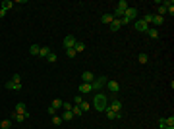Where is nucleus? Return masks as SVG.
<instances>
[{"mask_svg": "<svg viewBox=\"0 0 174 129\" xmlns=\"http://www.w3.org/2000/svg\"><path fill=\"white\" fill-rule=\"evenodd\" d=\"M126 10H128V2H126V0H120V2H118V6H116V10H114V14H112V16H114V20H120Z\"/></svg>", "mask_w": 174, "mask_h": 129, "instance_id": "f03ea898", "label": "nucleus"}, {"mask_svg": "<svg viewBox=\"0 0 174 129\" xmlns=\"http://www.w3.org/2000/svg\"><path fill=\"white\" fill-rule=\"evenodd\" d=\"M77 91H79V95H87V93H91V83H81L79 87H77Z\"/></svg>", "mask_w": 174, "mask_h": 129, "instance_id": "1a4fd4ad", "label": "nucleus"}, {"mask_svg": "<svg viewBox=\"0 0 174 129\" xmlns=\"http://www.w3.org/2000/svg\"><path fill=\"white\" fill-rule=\"evenodd\" d=\"M52 125H62V118L60 116H52Z\"/></svg>", "mask_w": 174, "mask_h": 129, "instance_id": "c85d7f7f", "label": "nucleus"}, {"mask_svg": "<svg viewBox=\"0 0 174 129\" xmlns=\"http://www.w3.org/2000/svg\"><path fill=\"white\" fill-rule=\"evenodd\" d=\"M72 120H74V114L64 110V114H62V122H72Z\"/></svg>", "mask_w": 174, "mask_h": 129, "instance_id": "4be33fe9", "label": "nucleus"}, {"mask_svg": "<svg viewBox=\"0 0 174 129\" xmlns=\"http://www.w3.org/2000/svg\"><path fill=\"white\" fill-rule=\"evenodd\" d=\"M62 104H64V100H60V98H54L50 106H52L54 110H58V108H62Z\"/></svg>", "mask_w": 174, "mask_h": 129, "instance_id": "412c9836", "label": "nucleus"}, {"mask_svg": "<svg viewBox=\"0 0 174 129\" xmlns=\"http://www.w3.org/2000/svg\"><path fill=\"white\" fill-rule=\"evenodd\" d=\"M108 108L112 110V112H116V114L122 116V102H120V98H112V100L108 102Z\"/></svg>", "mask_w": 174, "mask_h": 129, "instance_id": "7ed1b4c3", "label": "nucleus"}, {"mask_svg": "<svg viewBox=\"0 0 174 129\" xmlns=\"http://www.w3.org/2000/svg\"><path fill=\"white\" fill-rule=\"evenodd\" d=\"M4 16H6V10H2V8H0V18H4Z\"/></svg>", "mask_w": 174, "mask_h": 129, "instance_id": "4c0bfd02", "label": "nucleus"}, {"mask_svg": "<svg viewBox=\"0 0 174 129\" xmlns=\"http://www.w3.org/2000/svg\"><path fill=\"white\" fill-rule=\"evenodd\" d=\"M14 112H16V114H21L23 118H29V116H31V114H27V108H25V104H23V102H18V104H16V110H14Z\"/></svg>", "mask_w": 174, "mask_h": 129, "instance_id": "423d86ee", "label": "nucleus"}, {"mask_svg": "<svg viewBox=\"0 0 174 129\" xmlns=\"http://www.w3.org/2000/svg\"><path fill=\"white\" fill-rule=\"evenodd\" d=\"M104 87H108V91H110V93H114V95L120 91V83H118V81H114V79L106 81V85H104Z\"/></svg>", "mask_w": 174, "mask_h": 129, "instance_id": "0eeeda50", "label": "nucleus"}, {"mask_svg": "<svg viewBox=\"0 0 174 129\" xmlns=\"http://www.w3.org/2000/svg\"><path fill=\"white\" fill-rule=\"evenodd\" d=\"M76 54H77V52L74 50V48H66V56H68V58H74Z\"/></svg>", "mask_w": 174, "mask_h": 129, "instance_id": "2f4dec72", "label": "nucleus"}, {"mask_svg": "<svg viewBox=\"0 0 174 129\" xmlns=\"http://www.w3.org/2000/svg\"><path fill=\"white\" fill-rule=\"evenodd\" d=\"M104 112H106V118H108V120H118V118H122L120 114H116V112H112V110H110L108 106H106V110H104Z\"/></svg>", "mask_w": 174, "mask_h": 129, "instance_id": "2eb2a0df", "label": "nucleus"}, {"mask_svg": "<svg viewBox=\"0 0 174 129\" xmlns=\"http://www.w3.org/2000/svg\"><path fill=\"white\" fill-rule=\"evenodd\" d=\"M62 108H64L66 112H72V104L70 102H64V104H62Z\"/></svg>", "mask_w": 174, "mask_h": 129, "instance_id": "72a5a7b5", "label": "nucleus"}, {"mask_svg": "<svg viewBox=\"0 0 174 129\" xmlns=\"http://www.w3.org/2000/svg\"><path fill=\"white\" fill-rule=\"evenodd\" d=\"M76 37H74V35H68V37H66L64 39V48H74V45H76Z\"/></svg>", "mask_w": 174, "mask_h": 129, "instance_id": "6e6552de", "label": "nucleus"}, {"mask_svg": "<svg viewBox=\"0 0 174 129\" xmlns=\"http://www.w3.org/2000/svg\"><path fill=\"white\" fill-rule=\"evenodd\" d=\"M14 120H16V123H21L25 118L21 116V114H16V112H14V114H12V122H14Z\"/></svg>", "mask_w": 174, "mask_h": 129, "instance_id": "a878e982", "label": "nucleus"}, {"mask_svg": "<svg viewBox=\"0 0 174 129\" xmlns=\"http://www.w3.org/2000/svg\"><path fill=\"white\" fill-rule=\"evenodd\" d=\"M8 91H21V83H14V81H8L6 83Z\"/></svg>", "mask_w": 174, "mask_h": 129, "instance_id": "ddd939ff", "label": "nucleus"}, {"mask_svg": "<svg viewBox=\"0 0 174 129\" xmlns=\"http://www.w3.org/2000/svg\"><path fill=\"white\" fill-rule=\"evenodd\" d=\"M79 108H81V112H87V110L91 108V104H89V102H85V100H83V102L79 104Z\"/></svg>", "mask_w": 174, "mask_h": 129, "instance_id": "c756f323", "label": "nucleus"}, {"mask_svg": "<svg viewBox=\"0 0 174 129\" xmlns=\"http://www.w3.org/2000/svg\"><path fill=\"white\" fill-rule=\"evenodd\" d=\"M166 127V123H164V118H161V120H159V129H164Z\"/></svg>", "mask_w": 174, "mask_h": 129, "instance_id": "c9c22d12", "label": "nucleus"}, {"mask_svg": "<svg viewBox=\"0 0 174 129\" xmlns=\"http://www.w3.org/2000/svg\"><path fill=\"white\" fill-rule=\"evenodd\" d=\"M0 6H2V10H12L14 8V2H10V0H4V2H0Z\"/></svg>", "mask_w": 174, "mask_h": 129, "instance_id": "aec40b11", "label": "nucleus"}, {"mask_svg": "<svg viewBox=\"0 0 174 129\" xmlns=\"http://www.w3.org/2000/svg\"><path fill=\"white\" fill-rule=\"evenodd\" d=\"M12 127V120H4V122H0V129H10Z\"/></svg>", "mask_w": 174, "mask_h": 129, "instance_id": "393cba45", "label": "nucleus"}, {"mask_svg": "<svg viewBox=\"0 0 174 129\" xmlns=\"http://www.w3.org/2000/svg\"><path fill=\"white\" fill-rule=\"evenodd\" d=\"M151 23H153L155 29H157L159 25H162V23H164V18H162V16H155V14H153V21H151Z\"/></svg>", "mask_w": 174, "mask_h": 129, "instance_id": "f8f14e48", "label": "nucleus"}, {"mask_svg": "<svg viewBox=\"0 0 174 129\" xmlns=\"http://www.w3.org/2000/svg\"><path fill=\"white\" fill-rule=\"evenodd\" d=\"M39 50H41V46H39V45H31V48H29L31 56H39Z\"/></svg>", "mask_w": 174, "mask_h": 129, "instance_id": "b1692460", "label": "nucleus"}, {"mask_svg": "<svg viewBox=\"0 0 174 129\" xmlns=\"http://www.w3.org/2000/svg\"><path fill=\"white\" fill-rule=\"evenodd\" d=\"M110 31H112V33H116V31H120V27H122V23H120V20H114V21H112V23H110Z\"/></svg>", "mask_w": 174, "mask_h": 129, "instance_id": "4468645a", "label": "nucleus"}, {"mask_svg": "<svg viewBox=\"0 0 174 129\" xmlns=\"http://www.w3.org/2000/svg\"><path fill=\"white\" fill-rule=\"evenodd\" d=\"M112 21H114V16H112V14H103V16H101V23H106V25H110Z\"/></svg>", "mask_w": 174, "mask_h": 129, "instance_id": "9b49d317", "label": "nucleus"}, {"mask_svg": "<svg viewBox=\"0 0 174 129\" xmlns=\"http://www.w3.org/2000/svg\"><path fill=\"white\" fill-rule=\"evenodd\" d=\"M81 79H83V83H93V81H95L93 71H83V73H81Z\"/></svg>", "mask_w": 174, "mask_h": 129, "instance_id": "9d476101", "label": "nucleus"}, {"mask_svg": "<svg viewBox=\"0 0 174 129\" xmlns=\"http://www.w3.org/2000/svg\"><path fill=\"white\" fill-rule=\"evenodd\" d=\"M143 21H145V23H151V21H153V14H145V16H143Z\"/></svg>", "mask_w": 174, "mask_h": 129, "instance_id": "7c9ffc66", "label": "nucleus"}, {"mask_svg": "<svg viewBox=\"0 0 174 129\" xmlns=\"http://www.w3.org/2000/svg\"><path fill=\"white\" fill-rule=\"evenodd\" d=\"M72 114H74V118H79V116H83V112H81V108L79 106H72Z\"/></svg>", "mask_w": 174, "mask_h": 129, "instance_id": "5701e85b", "label": "nucleus"}, {"mask_svg": "<svg viewBox=\"0 0 174 129\" xmlns=\"http://www.w3.org/2000/svg\"><path fill=\"white\" fill-rule=\"evenodd\" d=\"M166 14V8L162 6V4H159V8H157V16H164Z\"/></svg>", "mask_w": 174, "mask_h": 129, "instance_id": "bb28decb", "label": "nucleus"}, {"mask_svg": "<svg viewBox=\"0 0 174 129\" xmlns=\"http://www.w3.org/2000/svg\"><path fill=\"white\" fill-rule=\"evenodd\" d=\"M106 81H108L106 77H99V79H95V81L91 83V89H93V91H101L104 85H106Z\"/></svg>", "mask_w": 174, "mask_h": 129, "instance_id": "20e7f679", "label": "nucleus"}, {"mask_svg": "<svg viewBox=\"0 0 174 129\" xmlns=\"http://www.w3.org/2000/svg\"><path fill=\"white\" fill-rule=\"evenodd\" d=\"M12 81H14V83H19V81H21V77H19V73H14Z\"/></svg>", "mask_w": 174, "mask_h": 129, "instance_id": "f704fd0d", "label": "nucleus"}, {"mask_svg": "<svg viewBox=\"0 0 174 129\" xmlns=\"http://www.w3.org/2000/svg\"><path fill=\"white\" fill-rule=\"evenodd\" d=\"M147 35L151 37V39H155V41H157L159 37H161V35H159V31H157L155 27H149V29H147Z\"/></svg>", "mask_w": 174, "mask_h": 129, "instance_id": "dca6fc26", "label": "nucleus"}, {"mask_svg": "<svg viewBox=\"0 0 174 129\" xmlns=\"http://www.w3.org/2000/svg\"><path fill=\"white\" fill-rule=\"evenodd\" d=\"M46 112H48V114H50V118H52V116H56V110L52 108V106H48V110H46Z\"/></svg>", "mask_w": 174, "mask_h": 129, "instance_id": "e433bc0d", "label": "nucleus"}, {"mask_svg": "<svg viewBox=\"0 0 174 129\" xmlns=\"http://www.w3.org/2000/svg\"><path fill=\"white\" fill-rule=\"evenodd\" d=\"M134 27H135V31H137V33H147V29H149V25L143 20H135L134 21Z\"/></svg>", "mask_w": 174, "mask_h": 129, "instance_id": "39448f33", "label": "nucleus"}, {"mask_svg": "<svg viewBox=\"0 0 174 129\" xmlns=\"http://www.w3.org/2000/svg\"><path fill=\"white\" fill-rule=\"evenodd\" d=\"M106 106H108V97H106L104 93H97L95 98H93V108H95L97 112H104Z\"/></svg>", "mask_w": 174, "mask_h": 129, "instance_id": "f257e3e1", "label": "nucleus"}, {"mask_svg": "<svg viewBox=\"0 0 174 129\" xmlns=\"http://www.w3.org/2000/svg\"><path fill=\"white\" fill-rule=\"evenodd\" d=\"M74 50H76V52H83V50H85V43H81V41H76Z\"/></svg>", "mask_w": 174, "mask_h": 129, "instance_id": "a211bd4d", "label": "nucleus"}, {"mask_svg": "<svg viewBox=\"0 0 174 129\" xmlns=\"http://www.w3.org/2000/svg\"><path fill=\"white\" fill-rule=\"evenodd\" d=\"M137 62H139V64H147V62H149V54H145V52H139Z\"/></svg>", "mask_w": 174, "mask_h": 129, "instance_id": "f3484780", "label": "nucleus"}, {"mask_svg": "<svg viewBox=\"0 0 174 129\" xmlns=\"http://www.w3.org/2000/svg\"><path fill=\"white\" fill-rule=\"evenodd\" d=\"M83 102V97H81V95H79V97H76L74 98V106H79V104Z\"/></svg>", "mask_w": 174, "mask_h": 129, "instance_id": "473e14b6", "label": "nucleus"}, {"mask_svg": "<svg viewBox=\"0 0 174 129\" xmlns=\"http://www.w3.org/2000/svg\"><path fill=\"white\" fill-rule=\"evenodd\" d=\"M50 48H48V46H41V50H39V56H43V58H46V56H48V54H50Z\"/></svg>", "mask_w": 174, "mask_h": 129, "instance_id": "6ab92c4d", "label": "nucleus"}, {"mask_svg": "<svg viewBox=\"0 0 174 129\" xmlns=\"http://www.w3.org/2000/svg\"><path fill=\"white\" fill-rule=\"evenodd\" d=\"M46 60H48L50 64H54V62H56V60H58V56H56V54H54V52H50V54L46 56Z\"/></svg>", "mask_w": 174, "mask_h": 129, "instance_id": "cd10ccee", "label": "nucleus"}, {"mask_svg": "<svg viewBox=\"0 0 174 129\" xmlns=\"http://www.w3.org/2000/svg\"><path fill=\"white\" fill-rule=\"evenodd\" d=\"M164 129H174V127H170V125H166V127H164Z\"/></svg>", "mask_w": 174, "mask_h": 129, "instance_id": "58836bf2", "label": "nucleus"}]
</instances>
